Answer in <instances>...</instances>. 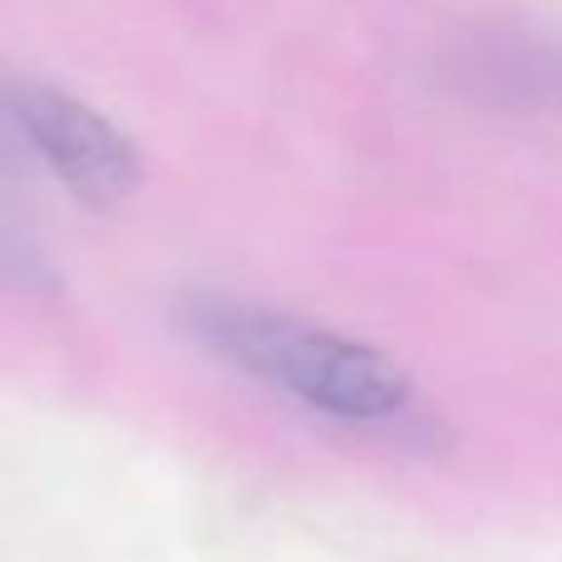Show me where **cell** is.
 Returning <instances> with one entry per match:
<instances>
[{
    "label": "cell",
    "instance_id": "obj_1",
    "mask_svg": "<svg viewBox=\"0 0 562 562\" xmlns=\"http://www.w3.org/2000/svg\"><path fill=\"white\" fill-rule=\"evenodd\" d=\"M183 321L213 360L326 425L400 429L419 419L415 375L360 336L247 296H193Z\"/></svg>",
    "mask_w": 562,
    "mask_h": 562
},
{
    "label": "cell",
    "instance_id": "obj_2",
    "mask_svg": "<svg viewBox=\"0 0 562 562\" xmlns=\"http://www.w3.org/2000/svg\"><path fill=\"white\" fill-rule=\"evenodd\" d=\"M5 119L15 124L20 144L49 168V178L79 207H94V213L124 207L144 183L138 144L109 114L75 99L69 89L15 79L5 89Z\"/></svg>",
    "mask_w": 562,
    "mask_h": 562
},
{
    "label": "cell",
    "instance_id": "obj_3",
    "mask_svg": "<svg viewBox=\"0 0 562 562\" xmlns=\"http://www.w3.org/2000/svg\"><path fill=\"white\" fill-rule=\"evenodd\" d=\"M454 79L498 109H562V40L533 30H488L459 49Z\"/></svg>",
    "mask_w": 562,
    "mask_h": 562
}]
</instances>
